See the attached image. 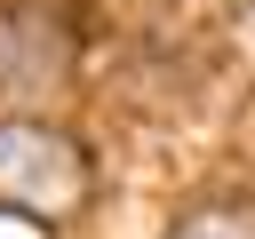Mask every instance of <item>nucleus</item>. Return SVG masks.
I'll list each match as a JSON object with an SVG mask.
<instances>
[{
    "label": "nucleus",
    "mask_w": 255,
    "mask_h": 239,
    "mask_svg": "<svg viewBox=\"0 0 255 239\" xmlns=\"http://www.w3.org/2000/svg\"><path fill=\"white\" fill-rule=\"evenodd\" d=\"M0 207L64 223L88 207V151L48 120H0Z\"/></svg>",
    "instance_id": "nucleus-1"
},
{
    "label": "nucleus",
    "mask_w": 255,
    "mask_h": 239,
    "mask_svg": "<svg viewBox=\"0 0 255 239\" xmlns=\"http://www.w3.org/2000/svg\"><path fill=\"white\" fill-rule=\"evenodd\" d=\"M167 239H255V199H207V207H191Z\"/></svg>",
    "instance_id": "nucleus-2"
}]
</instances>
